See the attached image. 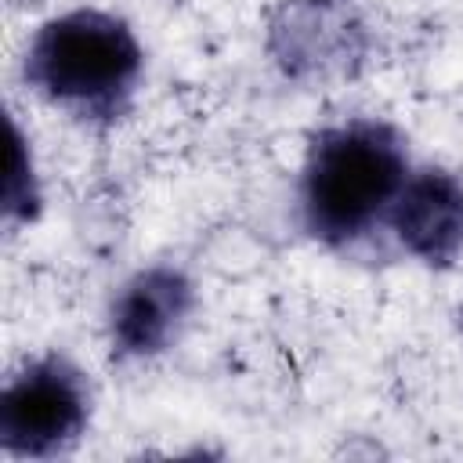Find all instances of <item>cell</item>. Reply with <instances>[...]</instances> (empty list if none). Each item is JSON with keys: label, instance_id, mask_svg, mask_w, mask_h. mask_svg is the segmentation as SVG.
<instances>
[{"label": "cell", "instance_id": "obj_1", "mask_svg": "<svg viewBox=\"0 0 463 463\" xmlns=\"http://www.w3.org/2000/svg\"><path fill=\"white\" fill-rule=\"evenodd\" d=\"M405 134L376 116H354L311 134L300 181V228L326 250H351L383 221L409 177Z\"/></svg>", "mask_w": 463, "mask_h": 463}, {"label": "cell", "instance_id": "obj_2", "mask_svg": "<svg viewBox=\"0 0 463 463\" xmlns=\"http://www.w3.org/2000/svg\"><path fill=\"white\" fill-rule=\"evenodd\" d=\"M145 47L127 18L98 7H76L36 25L22 54L25 87L65 116L112 127L141 87Z\"/></svg>", "mask_w": 463, "mask_h": 463}, {"label": "cell", "instance_id": "obj_3", "mask_svg": "<svg viewBox=\"0 0 463 463\" xmlns=\"http://www.w3.org/2000/svg\"><path fill=\"white\" fill-rule=\"evenodd\" d=\"M94 387L61 351L22 362L0 391V449L11 459H58L90 427Z\"/></svg>", "mask_w": 463, "mask_h": 463}, {"label": "cell", "instance_id": "obj_4", "mask_svg": "<svg viewBox=\"0 0 463 463\" xmlns=\"http://www.w3.org/2000/svg\"><path fill=\"white\" fill-rule=\"evenodd\" d=\"M268 51L293 80L354 76L369 33L347 0H286L268 25Z\"/></svg>", "mask_w": 463, "mask_h": 463}, {"label": "cell", "instance_id": "obj_5", "mask_svg": "<svg viewBox=\"0 0 463 463\" xmlns=\"http://www.w3.org/2000/svg\"><path fill=\"white\" fill-rule=\"evenodd\" d=\"M195 311V282L181 264L159 260L137 268L112 297L105 333L123 362H141L170 351Z\"/></svg>", "mask_w": 463, "mask_h": 463}, {"label": "cell", "instance_id": "obj_6", "mask_svg": "<svg viewBox=\"0 0 463 463\" xmlns=\"http://www.w3.org/2000/svg\"><path fill=\"white\" fill-rule=\"evenodd\" d=\"M383 228L423 268H452L463 257V181L445 166L409 170Z\"/></svg>", "mask_w": 463, "mask_h": 463}, {"label": "cell", "instance_id": "obj_7", "mask_svg": "<svg viewBox=\"0 0 463 463\" xmlns=\"http://www.w3.org/2000/svg\"><path fill=\"white\" fill-rule=\"evenodd\" d=\"M7 127H11V174L4 184V221L7 228H18V224L36 221L40 213V177L33 166L29 137L22 134L18 119H11Z\"/></svg>", "mask_w": 463, "mask_h": 463}]
</instances>
